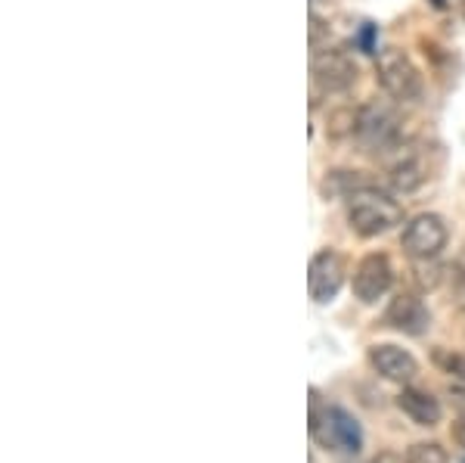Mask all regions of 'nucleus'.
Returning <instances> with one entry per match:
<instances>
[{"label":"nucleus","instance_id":"9b49d317","mask_svg":"<svg viewBox=\"0 0 465 463\" xmlns=\"http://www.w3.org/2000/svg\"><path fill=\"white\" fill-rule=\"evenodd\" d=\"M397 408H401L416 427H438L440 417H444L440 401L434 398L429 389H416V386H403V392L397 395Z\"/></svg>","mask_w":465,"mask_h":463},{"label":"nucleus","instance_id":"20e7f679","mask_svg":"<svg viewBox=\"0 0 465 463\" xmlns=\"http://www.w3.org/2000/svg\"><path fill=\"white\" fill-rule=\"evenodd\" d=\"M344 274H348V265L339 252L332 249H322L317 256L311 258L307 265V289H311V298L317 305H326L339 296L341 283H344Z\"/></svg>","mask_w":465,"mask_h":463},{"label":"nucleus","instance_id":"7ed1b4c3","mask_svg":"<svg viewBox=\"0 0 465 463\" xmlns=\"http://www.w3.org/2000/svg\"><path fill=\"white\" fill-rule=\"evenodd\" d=\"M447 240H450L447 224L434 212H422V215H416V218H410L401 237L403 252H407L410 258H438Z\"/></svg>","mask_w":465,"mask_h":463},{"label":"nucleus","instance_id":"1a4fd4ad","mask_svg":"<svg viewBox=\"0 0 465 463\" xmlns=\"http://www.w3.org/2000/svg\"><path fill=\"white\" fill-rule=\"evenodd\" d=\"M370 364L381 379H388V383H401V386H407L410 379H416V373H419L416 357H412L407 348L394 346V342L372 346L370 348Z\"/></svg>","mask_w":465,"mask_h":463},{"label":"nucleus","instance_id":"ddd939ff","mask_svg":"<svg viewBox=\"0 0 465 463\" xmlns=\"http://www.w3.org/2000/svg\"><path fill=\"white\" fill-rule=\"evenodd\" d=\"M412 280L419 289H434L444 280V267L434 265V258H412Z\"/></svg>","mask_w":465,"mask_h":463},{"label":"nucleus","instance_id":"2eb2a0df","mask_svg":"<svg viewBox=\"0 0 465 463\" xmlns=\"http://www.w3.org/2000/svg\"><path fill=\"white\" fill-rule=\"evenodd\" d=\"M434 364H438L444 373H450L453 379H462L465 383V355L462 352H453V348H434Z\"/></svg>","mask_w":465,"mask_h":463},{"label":"nucleus","instance_id":"412c9836","mask_svg":"<svg viewBox=\"0 0 465 463\" xmlns=\"http://www.w3.org/2000/svg\"><path fill=\"white\" fill-rule=\"evenodd\" d=\"M462 463H465V460H462Z\"/></svg>","mask_w":465,"mask_h":463},{"label":"nucleus","instance_id":"6ab92c4d","mask_svg":"<svg viewBox=\"0 0 465 463\" xmlns=\"http://www.w3.org/2000/svg\"><path fill=\"white\" fill-rule=\"evenodd\" d=\"M370 463H407V458H401V454H394V451H381L379 458H372Z\"/></svg>","mask_w":465,"mask_h":463},{"label":"nucleus","instance_id":"6e6552de","mask_svg":"<svg viewBox=\"0 0 465 463\" xmlns=\"http://www.w3.org/2000/svg\"><path fill=\"white\" fill-rule=\"evenodd\" d=\"M385 324L403 336H422L431 327V315L419 296L397 293L385 308Z\"/></svg>","mask_w":465,"mask_h":463},{"label":"nucleus","instance_id":"dca6fc26","mask_svg":"<svg viewBox=\"0 0 465 463\" xmlns=\"http://www.w3.org/2000/svg\"><path fill=\"white\" fill-rule=\"evenodd\" d=\"M329 420V405L322 401L320 389H311V414H307V429H311V436L317 438L320 429L326 427Z\"/></svg>","mask_w":465,"mask_h":463},{"label":"nucleus","instance_id":"f8f14e48","mask_svg":"<svg viewBox=\"0 0 465 463\" xmlns=\"http://www.w3.org/2000/svg\"><path fill=\"white\" fill-rule=\"evenodd\" d=\"M425 166L416 159V156H407V159H401L397 166L391 168V186L397 193H412L419 190V186L425 184Z\"/></svg>","mask_w":465,"mask_h":463},{"label":"nucleus","instance_id":"f3484780","mask_svg":"<svg viewBox=\"0 0 465 463\" xmlns=\"http://www.w3.org/2000/svg\"><path fill=\"white\" fill-rule=\"evenodd\" d=\"M450 289H453V298L456 305L465 311V267H456L453 271V280H450Z\"/></svg>","mask_w":465,"mask_h":463},{"label":"nucleus","instance_id":"9d476101","mask_svg":"<svg viewBox=\"0 0 465 463\" xmlns=\"http://www.w3.org/2000/svg\"><path fill=\"white\" fill-rule=\"evenodd\" d=\"M320 442L335 445L344 454H360L363 451V429H360L357 417L344 408H329V420L320 429Z\"/></svg>","mask_w":465,"mask_h":463},{"label":"nucleus","instance_id":"39448f33","mask_svg":"<svg viewBox=\"0 0 465 463\" xmlns=\"http://www.w3.org/2000/svg\"><path fill=\"white\" fill-rule=\"evenodd\" d=\"M391 283H394L391 258L381 256V252L360 258V265L354 267V296L363 305H376L379 298H385Z\"/></svg>","mask_w":465,"mask_h":463},{"label":"nucleus","instance_id":"423d86ee","mask_svg":"<svg viewBox=\"0 0 465 463\" xmlns=\"http://www.w3.org/2000/svg\"><path fill=\"white\" fill-rule=\"evenodd\" d=\"M357 134L366 146L372 149H388L401 140V118L391 106H381V103H372L360 112L357 118Z\"/></svg>","mask_w":465,"mask_h":463},{"label":"nucleus","instance_id":"aec40b11","mask_svg":"<svg viewBox=\"0 0 465 463\" xmlns=\"http://www.w3.org/2000/svg\"><path fill=\"white\" fill-rule=\"evenodd\" d=\"M360 44H363L366 54H376V47H372V25L363 28V35H360Z\"/></svg>","mask_w":465,"mask_h":463},{"label":"nucleus","instance_id":"f257e3e1","mask_svg":"<svg viewBox=\"0 0 465 463\" xmlns=\"http://www.w3.org/2000/svg\"><path fill=\"white\" fill-rule=\"evenodd\" d=\"M401 221H403V208L388 193L372 190V186H360L357 193L348 196V224L363 240L388 234Z\"/></svg>","mask_w":465,"mask_h":463},{"label":"nucleus","instance_id":"f03ea898","mask_svg":"<svg viewBox=\"0 0 465 463\" xmlns=\"http://www.w3.org/2000/svg\"><path fill=\"white\" fill-rule=\"evenodd\" d=\"M376 72H379V85L394 100L407 103V100H419V94H422V75H419L416 63L403 50L397 47L381 50Z\"/></svg>","mask_w":465,"mask_h":463},{"label":"nucleus","instance_id":"a211bd4d","mask_svg":"<svg viewBox=\"0 0 465 463\" xmlns=\"http://www.w3.org/2000/svg\"><path fill=\"white\" fill-rule=\"evenodd\" d=\"M450 436H453V442L465 448V414L462 417H456L453 420V429H450Z\"/></svg>","mask_w":465,"mask_h":463},{"label":"nucleus","instance_id":"4468645a","mask_svg":"<svg viewBox=\"0 0 465 463\" xmlns=\"http://www.w3.org/2000/svg\"><path fill=\"white\" fill-rule=\"evenodd\" d=\"M407 463H450V454L438 442H416L407 451Z\"/></svg>","mask_w":465,"mask_h":463},{"label":"nucleus","instance_id":"0eeeda50","mask_svg":"<svg viewBox=\"0 0 465 463\" xmlns=\"http://www.w3.org/2000/svg\"><path fill=\"white\" fill-rule=\"evenodd\" d=\"M311 72H313L317 87H320V91H326V94H341L357 81L354 59L339 54V50H322V54L313 56Z\"/></svg>","mask_w":465,"mask_h":463}]
</instances>
